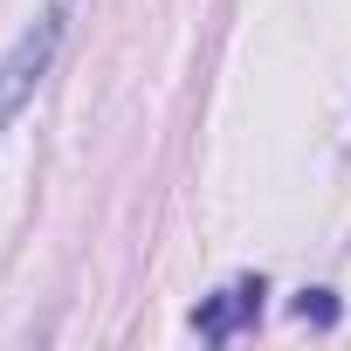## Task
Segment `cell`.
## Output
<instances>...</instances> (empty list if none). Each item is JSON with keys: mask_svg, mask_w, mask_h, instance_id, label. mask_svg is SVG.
<instances>
[{"mask_svg": "<svg viewBox=\"0 0 351 351\" xmlns=\"http://www.w3.org/2000/svg\"><path fill=\"white\" fill-rule=\"evenodd\" d=\"M62 14H69V0H49V8L14 35V49L0 56V131H8L21 117V104L42 90V76H49V62L62 49Z\"/></svg>", "mask_w": 351, "mask_h": 351, "instance_id": "cell-1", "label": "cell"}, {"mask_svg": "<svg viewBox=\"0 0 351 351\" xmlns=\"http://www.w3.org/2000/svg\"><path fill=\"white\" fill-rule=\"evenodd\" d=\"M255 317H262V282H234V289H221L214 303L193 310V330H200V337H234V330L255 324Z\"/></svg>", "mask_w": 351, "mask_h": 351, "instance_id": "cell-2", "label": "cell"}, {"mask_svg": "<svg viewBox=\"0 0 351 351\" xmlns=\"http://www.w3.org/2000/svg\"><path fill=\"white\" fill-rule=\"evenodd\" d=\"M296 317L317 324V330H330V324H337V296H330V289H303V296H296Z\"/></svg>", "mask_w": 351, "mask_h": 351, "instance_id": "cell-3", "label": "cell"}]
</instances>
